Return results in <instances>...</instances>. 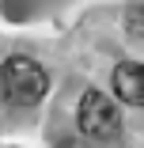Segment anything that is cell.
Here are the masks:
<instances>
[{
  "mask_svg": "<svg viewBox=\"0 0 144 148\" xmlns=\"http://www.w3.org/2000/svg\"><path fill=\"white\" fill-rule=\"evenodd\" d=\"M49 91V76L31 57H8L0 65V99L12 106H34Z\"/></svg>",
  "mask_w": 144,
  "mask_h": 148,
  "instance_id": "obj_1",
  "label": "cell"
},
{
  "mask_svg": "<svg viewBox=\"0 0 144 148\" xmlns=\"http://www.w3.org/2000/svg\"><path fill=\"white\" fill-rule=\"evenodd\" d=\"M76 122H80V133L91 137V140H110L118 137L121 129V114L102 91H83L80 95V106H76Z\"/></svg>",
  "mask_w": 144,
  "mask_h": 148,
  "instance_id": "obj_2",
  "label": "cell"
},
{
  "mask_svg": "<svg viewBox=\"0 0 144 148\" xmlns=\"http://www.w3.org/2000/svg\"><path fill=\"white\" fill-rule=\"evenodd\" d=\"M114 95L129 106H144V65L140 61H121L114 69Z\"/></svg>",
  "mask_w": 144,
  "mask_h": 148,
  "instance_id": "obj_3",
  "label": "cell"
},
{
  "mask_svg": "<svg viewBox=\"0 0 144 148\" xmlns=\"http://www.w3.org/2000/svg\"><path fill=\"white\" fill-rule=\"evenodd\" d=\"M61 148H80V144L76 140H61Z\"/></svg>",
  "mask_w": 144,
  "mask_h": 148,
  "instance_id": "obj_4",
  "label": "cell"
}]
</instances>
